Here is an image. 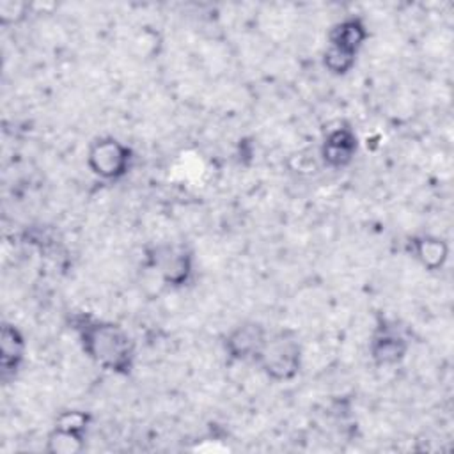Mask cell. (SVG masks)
Instances as JSON below:
<instances>
[{"instance_id": "cell-1", "label": "cell", "mask_w": 454, "mask_h": 454, "mask_svg": "<svg viewBox=\"0 0 454 454\" xmlns=\"http://www.w3.org/2000/svg\"><path fill=\"white\" fill-rule=\"evenodd\" d=\"M71 328L82 351L101 369L128 376L137 360L135 340L119 323L96 317L87 312L71 317Z\"/></svg>"}, {"instance_id": "cell-2", "label": "cell", "mask_w": 454, "mask_h": 454, "mask_svg": "<svg viewBox=\"0 0 454 454\" xmlns=\"http://www.w3.org/2000/svg\"><path fill=\"white\" fill-rule=\"evenodd\" d=\"M255 364L275 383L293 381L303 364V348L298 333L291 328L270 333Z\"/></svg>"}, {"instance_id": "cell-3", "label": "cell", "mask_w": 454, "mask_h": 454, "mask_svg": "<svg viewBox=\"0 0 454 454\" xmlns=\"http://www.w3.org/2000/svg\"><path fill=\"white\" fill-rule=\"evenodd\" d=\"M145 266L170 289H181L193 278L195 257L188 245L179 241H158L145 250Z\"/></svg>"}, {"instance_id": "cell-4", "label": "cell", "mask_w": 454, "mask_h": 454, "mask_svg": "<svg viewBox=\"0 0 454 454\" xmlns=\"http://www.w3.org/2000/svg\"><path fill=\"white\" fill-rule=\"evenodd\" d=\"M133 149L112 135L96 137L85 153V165L101 181H119L133 167Z\"/></svg>"}, {"instance_id": "cell-5", "label": "cell", "mask_w": 454, "mask_h": 454, "mask_svg": "<svg viewBox=\"0 0 454 454\" xmlns=\"http://www.w3.org/2000/svg\"><path fill=\"white\" fill-rule=\"evenodd\" d=\"M360 140L349 122H337L330 126L319 145V160L330 170H342L349 167L358 154Z\"/></svg>"}, {"instance_id": "cell-6", "label": "cell", "mask_w": 454, "mask_h": 454, "mask_svg": "<svg viewBox=\"0 0 454 454\" xmlns=\"http://www.w3.org/2000/svg\"><path fill=\"white\" fill-rule=\"evenodd\" d=\"M268 328L254 319L234 325L222 340L223 353L231 362H255L268 339Z\"/></svg>"}, {"instance_id": "cell-7", "label": "cell", "mask_w": 454, "mask_h": 454, "mask_svg": "<svg viewBox=\"0 0 454 454\" xmlns=\"http://www.w3.org/2000/svg\"><path fill=\"white\" fill-rule=\"evenodd\" d=\"M410 349L408 337L387 319H381L369 339V358L376 367L399 365Z\"/></svg>"}, {"instance_id": "cell-8", "label": "cell", "mask_w": 454, "mask_h": 454, "mask_svg": "<svg viewBox=\"0 0 454 454\" xmlns=\"http://www.w3.org/2000/svg\"><path fill=\"white\" fill-rule=\"evenodd\" d=\"M27 355V339L14 323H4L0 330V376L9 383L20 372Z\"/></svg>"}, {"instance_id": "cell-9", "label": "cell", "mask_w": 454, "mask_h": 454, "mask_svg": "<svg viewBox=\"0 0 454 454\" xmlns=\"http://www.w3.org/2000/svg\"><path fill=\"white\" fill-rule=\"evenodd\" d=\"M369 39V28L360 16H346L335 21L326 34V46L356 55Z\"/></svg>"}, {"instance_id": "cell-10", "label": "cell", "mask_w": 454, "mask_h": 454, "mask_svg": "<svg viewBox=\"0 0 454 454\" xmlns=\"http://www.w3.org/2000/svg\"><path fill=\"white\" fill-rule=\"evenodd\" d=\"M408 254L426 271H438L449 259V243L434 234H417L408 239Z\"/></svg>"}, {"instance_id": "cell-11", "label": "cell", "mask_w": 454, "mask_h": 454, "mask_svg": "<svg viewBox=\"0 0 454 454\" xmlns=\"http://www.w3.org/2000/svg\"><path fill=\"white\" fill-rule=\"evenodd\" d=\"M87 438L89 436L85 434L51 426L46 436L44 450L50 454H80L87 445Z\"/></svg>"}, {"instance_id": "cell-12", "label": "cell", "mask_w": 454, "mask_h": 454, "mask_svg": "<svg viewBox=\"0 0 454 454\" xmlns=\"http://www.w3.org/2000/svg\"><path fill=\"white\" fill-rule=\"evenodd\" d=\"M356 59V55L326 46L321 55V64L332 76H346L355 67Z\"/></svg>"}, {"instance_id": "cell-13", "label": "cell", "mask_w": 454, "mask_h": 454, "mask_svg": "<svg viewBox=\"0 0 454 454\" xmlns=\"http://www.w3.org/2000/svg\"><path fill=\"white\" fill-rule=\"evenodd\" d=\"M28 5L21 4V2H12V0H5L0 2V21L2 25H14L18 21H21L25 18Z\"/></svg>"}]
</instances>
